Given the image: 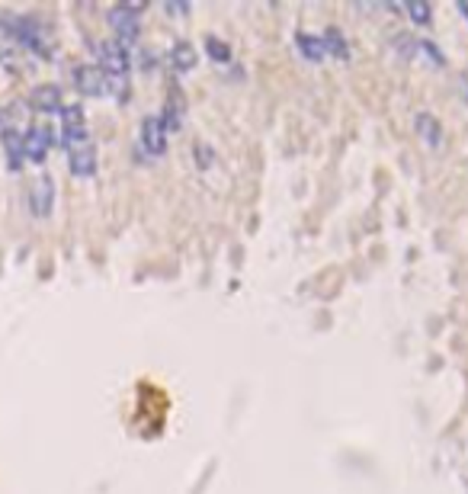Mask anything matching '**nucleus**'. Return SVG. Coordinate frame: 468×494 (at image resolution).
Listing matches in <instances>:
<instances>
[{
  "label": "nucleus",
  "mask_w": 468,
  "mask_h": 494,
  "mask_svg": "<svg viewBox=\"0 0 468 494\" xmlns=\"http://www.w3.org/2000/svg\"><path fill=\"white\" fill-rule=\"evenodd\" d=\"M96 58H100V71L109 81V93H125L128 68H132V51L128 45H122L119 38H103L96 42Z\"/></svg>",
  "instance_id": "nucleus-1"
},
{
  "label": "nucleus",
  "mask_w": 468,
  "mask_h": 494,
  "mask_svg": "<svg viewBox=\"0 0 468 494\" xmlns=\"http://www.w3.org/2000/svg\"><path fill=\"white\" fill-rule=\"evenodd\" d=\"M87 122H83V109L77 103H68L61 106V145L68 148H80L87 145Z\"/></svg>",
  "instance_id": "nucleus-2"
},
{
  "label": "nucleus",
  "mask_w": 468,
  "mask_h": 494,
  "mask_svg": "<svg viewBox=\"0 0 468 494\" xmlns=\"http://www.w3.org/2000/svg\"><path fill=\"white\" fill-rule=\"evenodd\" d=\"M51 205H55V180L48 173H38L29 183V209H32V215L45 218L51 212Z\"/></svg>",
  "instance_id": "nucleus-3"
},
{
  "label": "nucleus",
  "mask_w": 468,
  "mask_h": 494,
  "mask_svg": "<svg viewBox=\"0 0 468 494\" xmlns=\"http://www.w3.org/2000/svg\"><path fill=\"white\" fill-rule=\"evenodd\" d=\"M141 151L147 158H160L167 151V128L160 115H145V122H141Z\"/></svg>",
  "instance_id": "nucleus-4"
},
{
  "label": "nucleus",
  "mask_w": 468,
  "mask_h": 494,
  "mask_svg": "<svg viewBox=\"0 0 468 494\" xmlns=\"http://www.w3.org/2000/svg\"><path fill=\"white\" fill-rule=\"evenodd\" d=\"M109 26L115 29V36H119L122 45L135 42V38H138V32H141L138 10H135V6H113V10H109Z\"/></svg>",
  "instance_id": "nucleus-5"
},
{
  "label": "nucleus",
  "mask_w": 468,
  "mask_h": 494,
  "mask_svg": "<svg viewBox=\"0 0 468 494\" xmlns=\"http://www.w3.org/2000/svg\"><path fill=\"white\" fill-rule=\"evenodd\" d=\"M74 83H77V90L87 93V96L109 93V81H106V74L100 71V64H77V68H74Z\"/></svg>",
  "instance_id": "nucleus-6"
},
{
  "label": "nucleus",
  "mask_w": 468,
  "mask_h": 494,
  "mask_svg": "<svg viewBox=\"0 0 468 494\" xmlns=\"http://www.w3.org/2000/svg\"><path fill=\"white\" fill-rule=\"evenodd\" d=\"M51 141H55V135H51L48 125H32L29 132L23 135V151H26V158L36 160V164H38V160H45V158H48Z\"/></svg>",
  "instance_id": "nucleus-7"
},
{
  "label": "nucleus",
  "mask_w": 468,
  "mask_h": 494,
  "mask_svg": "<svg viewBox=\"0 0 468 494\" xmlns=\"http://www.w3.org/2000/svg\"><path fill=\"white\" fill-rule=\"evenodd\" d=\"M68 167H71V173L74 177H80V180H87V177H93L96 173V148L90 145H80V148H71L68 151Z\"/></svg>",
  "instance_id": "nucleus-8"
},
{
  "label": "nucleus",
  "mask_w": 468,
  "mask_h": 494,
  "mask_svg": "<svg viewBox=\"0 0 468 494\" xmlns=\"http://www.w3.org/2000/svg\"><path fill=\"white\" fill-rule=\"evenodd\" d=\"M6 29H10L13 36H16L19 42L26 45V48H36V51L45 48V42H42V26H36L32 19H13V26H6Z\"/></svg>",
  "instance_id": "nucleus-9"
},
{
  "label": "nucleus",
  "mask_w": 468,
  "mask_h": 494,
  "mask_svg": "<svg viewBox=\"0 0 468 494\" xmlns=\"http://www.w3.org/2000/svg\"><path fill=\"white\" fill-rule=\"evenodd\" d=\"M0 141H4V151H6V164L16 170V167H23V158H26V151H23V132H16V128H4L0 132Z\"/></svg>",
  "instance_id": "nucleus-10"
},
{
  "label": "nucleus",
  "mask_w": 468,
  "mask_h": 494,
  "mask_svg": "<svg viewBox=\"0 0 468 494\" xmlns=\"http://www.w3.org/2000/svg\"><path fill=\"white\" fill-rule=\"evenodd\" d=\"M29 103L42 113H51V109H61V87L58 83H42V87L32 90Z\"/></svg>",
  "instance_id": "nucleus-11"
},
{
  "label": "nucleus",
  "mask_w": 468,
  "mask_h": 494,
  "mask_svg": "<svg viewBox=\"0 0 468 494\" xmlns=\"http://www.w3.org/2000/svg\"><path fill=\"white\" fill-rule=\"evenodd\" d=\"M417 135L427 141L430 148H440L442 145V125L433 113H417Z\"/></svg>",
  "instance_id": "nucleus-12"
},
{
  "label": "nucleus",
  "mask_w": 468,
  "mask_h": 494,
  "mask_svg": "<svg viewBox=\"0 0 468 494\" xmlns=\"http://www.w3.org/2000/svg\"><path fill=\"white\" fill-rule=\"evenodd\" d=\"M167 58H170V68L177 71V74H186V71L196 68V48H192L189 42H177L170 51H167Z\"/></svg>",
  "instance_id": "nucleus-13"
},
{
  "label": "nucleus",
  "mask_w": 468,
  "mask_h": 494,
  "mask_svg": "<svg viewBox=\"0 0 468 494\" xmlns=\"http://www.w3.org/2000/svg\"><path fill=\"white\" fill-rule=\"evenodd\" d=\"M160 122H164L167 132H180V125H183V100H180V93H170V100L164 103Z\"/></svg>",
  "instance_id": "nucleus-14"
},
{
  "label": "nucleus",
  "mask_w": 468,
  "mask_h": 494,
  "mask_svg": "<svg viewBox=\"0 0 468 494\" xmlns=\"http://www.w3.org/2000/svg\"><path fill=\"white\" fill-rule=\"evenodd\" d=\"M324 48H327V55H333V58H350V42H346V36L337 29V26H327L324 29Z\"/></svg>",
  "instance_id": "nucleus-15"
},
{
  "label": "nucleus",
  "mask_w": 468,
  "mask_h": 494,
  "mask_svg": "<svg viewBox=\"0 0 468 494\" xmlns=\"http://www.w3.org/2000/svg\"><path fill=\"white\" fill-rule=\"evenodd\" d=\"M295 42H298L301 55H305L308 61H321V58L327 55V48H324V38L311 36V32H298V36H295Z\"/></svg>",
  "instance_id": "nucleus-16"
},
{
  "label": "nucleus",
  "mask_w": 468,
  "mask_h": 494,
  "mask_svg": "<svg viewBox=\"0 0 468 494\" xmlns=\"http://www.w3.org/2000/svg\"><path fill=\"white\" fill-rule=\"evenodd\" d=\"M205 48H209V55L215 58V61H231V48H228V42H222V38L209 36L205 38Z\"/></svg>",
  "instance_id": "nucleus-17"
},
{
  "label": "nucleus",
  "mask_w": 468,
  "mask_h": 494,
  "mask_svg": "<svg viewBox=\"0 0 468 494\" xmlns=\"http://www.w3.org/2000/svg\"><path fill=\"white\" fill-rule=\"evenodd\" d=\"M391 48H397V55L401 58H410L417 51V38H410V36H404V32H397L395 38H391Z\"/></svg>",
  "instance_id": "nucleus-18"
},
{
  "label": "nucleus",
  "mask_w": 468,
  "mask_h": 494,
  "mask_svg": "<svg viewBox=\"0 0 468 494\" xmlns=\"http://www.w3.org/2000/svg\"><path fill=\"white\" fill-rule=\"evenodd\" d=\"M417 51H420V55H427L433 64H446V58L440 55V48H436L430 38H420V42H417Z\"/></svg>",
  "instance_id": "nucleus-19"
},
{
  "label": "nucleus",
  "mask_w": 468,
  "mask_h": 494,
  "mask_svg": "<svg viewBox=\"0 0 468 494\" xmlns=\"http://www.w3.org/2000/svg\"><path fill=\"white\" fill-rule=\"evenodd\" d=\"M212 160H215L212 158V148L205 145V141H196V164L199 167H212Z\"/></svg>",
  "instance_id": "nucleus-20"
},
{
  "label": "nucleus",
  "mask_w": 468,
  "mask_h": 494,
  "mask_svg": "<svg viewBox=\"0 0 468 494\" xmlns=\"http://www.w3.org/2000/svg\"><path fill=\"white\" fill-rule=\"evenodd\" d=\"M407 13L417 19V23H430V6L427 4H410Z\"/></svg>",
  "instance_id": "nucleus-21"
},
{
  "label": "nucleus",
  "mask_w": 468,
  "mask_h": 494,
  "mask_svg": "<svg viewBox=\"0 0 468 494\" xmlns=\"http://www.w3.org/2000/svg\"><path fill=\"white\" fill-rule=\"evenodd\" d=\"M459 13H462V16H465V19H468V6H465V4H462V6H459Z\"/></svg>",
  "instance_id": "nucleus-22"
}]
</instances>
